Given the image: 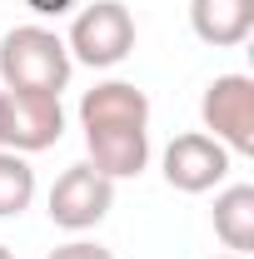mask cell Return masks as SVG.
Returning <instances> with one entry per match:
<instances>
[{"label": "cell", "instance_id": "obj_1", "mask_svg": "<svg viewBox=\"0 0 254 259\" xmlns=\"http://www.w3.org/2000/svg\"><path fill=\"white\" fill-rule=\"evenodd\" d=\"M90 164L110 180H135L150 164V95L130 80H100L80 95Z\"/></svg>", "mask_w": 254, "mask_h": 259}, {"label": "cell", "instance_id": "obj_2", "mask_svg": "<svg viewBox=\"0 0 254 259\" xmlns=\"http://www.w3.org/2000/svg\"><path fill=\"white\" fill-rule=\"evenodd\" d=\"M70 50L45 25H15L0 35V90L10 95H60L70 85Z\"/></svg>", "mask_w": 254, "mask_h": 259}, {"label": "cell", "instance_id": "obj_3", "mask_svg": "<svg viewBox=\"0 0 254 259\" xmlns=\"http://www.w3.org/2000/svg\"><path fill=\"white\" fill-rule=\"evenodd\" d=\"M65 50L70 60L90 65V70H115L135 50V15H130L125 0H90L75 25L65 35Z\"/></svg>", "mask_w": 254, "mask_h": 259}, {"label": "cell", "instance_id": "obj_4", "mask_svg": "<svg viewBox=\"0 0 254 259\" xmlns=\"http://www.w3.org/2000/svg\"><path fill=\"white\" fill-rule=\"evenodd\" d=\"M204 135H215L229 155H254V80L249 75H215L199 95Z\"/></svg>", "mask_w": 254, "mask_h": 259}, {"label": "cell", "instance_id": "obj_5", "mask_svg": "<svg viewBox=\"0 0 254 259\" xmlns=\"http://www.w3.org/2000/svg\"><path fill=\"white\" fill-rule=\"evenodd\" d=\"M110 204H115V180L110 175H100L90 160L70 164L60 180L50 185V220L70 234H85V229H95L105 214H110Z\"/></svg>", "mask_w": 254, "mask_h": 259}, {"label": "cell", "instance_id": "obj_6", "mask_svg": "<svg viewBox=\"0 0 254 259\" xmlns=\"http://www.w3.org/2000/svg\"><path fill=\"white\" fill-rule=\"evenodd\" d=\"M159 169H164L170 190L204 194V190H220V185H224V175H229V150H224L215 135L190 130V135H175V140L164 145Z\"/></svg>", "mask_w": 254, "mask_h": 259}, {"label": "cell", "instance_id": "obj_7", "mask_svg": "<svg viewBox=\"0 0 254 259\" xmlns=\"http://www.w3.org/2000/svg\"><path fill=\"white\" fill-rule=\"evenodd\" d=\"M10 95V90H5ZM65 135V110L60 95H10V125H5V150L15 155H40L60 145Z\"/></svg>", "mask_w": 254, "mask_h": 259}, {"label": "cell", "instance_id": "obj_8", "mask_svg": "<svg viewBox=\"0 0 254 259\" xmlns=\"http://www.w3.org/2000/svg\"><path fill=\"white\" fill-rule=\"evenodd\" d=\"M190 25L204 45L234 50L254 35V0H190Z\"/></svg>", "mask_w": 254, "mask_h": 259}, {"label": "cell", "instance_id": "obj_9", "mask_svg": "<svg viewBox=\"0 0 254 259\" xmlns=\"http://www.w3.org/2000/svg\"><path fill=\"white\" fill-rule=\"evenodd\" d=\"M215 234L229 254L254 249V185H229L215 194Z\"/></svg>", "mask_w": 254, "mask_h": 259}, {"label": "cell", "instance_id": "obj_10", "mask_svg": "<svg viewBox=\"0 0 254 259\" xmlns=\"http://www.w3.org/2000/svg\"><path fill=\"white\" fill-rule=\"evenodd\" d=\"M35 199V169L25 155L15 150H0V220H15L25 214Z\"/></svg>", "mask_w": 254, "mask_h": 259}, {"label": "cell", "instance_id": "obj_11", "mask_svg": "<svg viewBox=\"0 0 254 259\" xmlns=\"http://www.w3.org/2000/svg\"><path fill=\"white\" fill-rule=\"evenodd\" d=\"M50 259H115L105 244H95V239H70V244H60Z\"/></svg>", "mask_w": 254, "mask_h": 259}, {"label": "cell", "instance_id": "obj_12", "mask_svg": "<svg viewBox=\"0 0 254 259\" xmlns=\"http://www.w3.org/2000/svg\"><path fill=\"white\" fill-rule=\"evenodd\" d=\"M25 5H30L35 15H60V10H70V5H75V0H25Z\"/></svg>", "mask_w": 254, "mask_h": 259}, {"label": "cell", "instance_id": "obj_13", "mask_svg": "<svg viewBox=\"0 0 254 259\" xmlns=\"http://www.w3.org/2000/svg\"><path fill=\"white\" fill-rule=\"evenodd\" d=\"M5 125H10V95L0 90V150H5Z\"/></svg>", "mask_w": 254, "mask_h": 259}, {"label": "cell", "instance_id": "obj_14", "mask_svg": "<svg viewBox=\"0 0 254 259\" xmlns=\"http://www.w3.org/2000/svg\"><path fill=\"white\" fill-rule=\"evenodd\" d=\"M215 259H249V254H215Z\"/></svg>", "mask_w": 254, "mask_h": 259}, {"label": "cell", "instance_id": "obj_15", "mask_svg": "<svg viewBox=\"0 0 254 259\" xmlns=\"http://www.w3.org/2000/svg\"><path fill=\"white\" fill-rule=\"evenodd\" d=\"M0 259H15V254H10V249H5V244H0Z\"/></svg>", "mask_w": 254, "mask_h": 259}]
</instances>
